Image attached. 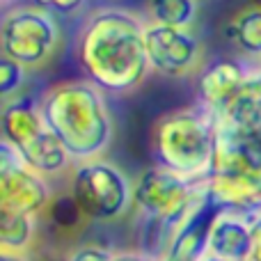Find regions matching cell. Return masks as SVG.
Masks as SVG:
<instances>
[{
	"mask_svg": "<svg viewBox=\"0 0 261 261\" xmlns=\"http://www.w3.org/2000/svg\"><path fill=\"white\" fill-rule=\"evenodd\" d=\"M250 225H252V257L254 261H261V211L250 213Z\"/></svg>",
	"mask_w": 261,
	"mask_h": 261,
	"instance_id": "obj_20",
	"label": "cell"
},
{
	"mask_svg": "<svg viewBox=\"0 0 261 261\" xmlns=\"http://www.w3.org/2000/svg\"><path fill=\"white\" fill-rule=\"evenodd\" d=\"M46 220L50 222V227L62 234H71L73 229L83 225L87 220V216L83 213L81 204L76 202V197L71 195V190H64V193H55L50 197L48 206L44 208Z\"/></svg>",
	"mask_w": 261,
	"mask_h": 261,
	"instance_id": "obj_16",
	"label": "cell"
},
{
	"mask_svg": "<svg viewBox=\"0 0 261 261\" xmlns=\"http://www.w3.org/2000/svg\"><path fill=\"white\" fill-rule=\"evenodd\" d=\"M76 62L106 94L135 92L151 73L147 18L122 7L92 9L76 37Z\"/></svg>",
	"mask_w": 261,
	"mask_h": 261,
	"instance_id": "obj_1",
	"label": "cell"
},
{
	"mask_svg": "<svg viewBox=\"0 0 261 261\" xmlns=\"http://www.w3.org/2000/svg\"><path fill=\"white\" fill-rule=\"evenodd\" d=\"M252 78L261 85V64H252Z\"/></svg>",
	"mask_w": 261,
	"mask_h": 261,
	"instance_id": "obj_24",
	"label": "cell"
},
{
	"mask_svg": "<svg viewBox=\"0 0 261 261\" xmlns=\"http://www.w3.org/2000/svg\"><path fill=\"white\" fill-rule=\"evenodd\" d=\"M204 184V181H202ZM222 208L208 199L206 190H204L202 199L197 206L190 211V216L179 225V229L172 236V243L167 248L165 257L170 261H202L208 254V234L216 216Z\"/></svg>",
	"mask_w": 261,
	"mask_h": 261,
	"instance_id": "obj_11",
	"label": "cell"
},
{
	"mask_svg": "<svg viewBox=\"0 0 261 261\" xmlns=\"http://www.w3.org/2000/svg\"><path fill=\"white\" fill-rule=\"evenodd\" d=\"M62 46L58 16L37 5H9L0 18V50L28 71L44 69Z\"/></svg>",
	"mask_w": 261,
	"mask_h": 261,
	"instance_id": "obj_5",
	"label": "cell"
},
{
	"mask_svg": "<svg viewBox=\"0 0 261 261\" xmlns=\"http://www.w3.org/2000/svg\"><path fill=\"white\" fill-rule=\"evenodd\" d=\"M204 195L202 181H188L161 165L144 170L133 181V206L147 218L176 231Z\"/></svg>",
	"mask_w": 261,
	"mask_h": 261,
	"instance_id": "obj_7",
	"label": "cell"
},
{
	"mask_svg": "<svg viewBox=\"0 0 261 261\" xmlns=\"http://www.w3.org/2000/svg\"><path fill=\"white\" fill-rule=\"evenodd\" d=\"M28 81V69L23 64L14 62L12 58H0V99L3 103L18 99L23 94V87Z\"/></svg>",
	"mask_w": 261,
	"mask_h": 261,
	"instance_id": "obj_17",
	"label": "cell"
},
{
	"mask_svg": "<svg viewBox=\"0 0 261 261\" xmlns=\"http://www.w3.org/2000/svg\"><path fill=\"white\" fill-rule=\"evenodd\" d=\"M69 190L87 220H117L133 206V181L103 158L76 163L69 172Z\"/></svg>",
	"mask_w": 261,
	"mask_h": 261,
	"instance_id": "obj_6",
	"label": "cell"
},
{
	"mask_svg": "<svg viewBox=\"0 0 261 261\" xmlns=\"http://www.w3.org/2000/svg\"><path fill=\"white\" fill-rule=\"evenodd\" d=\"M0 128H3V140L23 158V163L46 179L71 172L76 165L58 135L48 128L39 101L30 96L21 94L18 99L3 103Z\"/></svg>",
	"mask_w": 261,
	"mask_h": 261,
	"instance_id": "obj_4",
	"label": "cell"
},
{
	"mask_svg": "<svg viewBox=\"0 0 261 261\" xmlns=\"http://www.w3.org/2000/svg\"><path fill=\"white\" fill-rule=\"evenodd\" d=\"M199 14V0H147L144 18L153 25L193 28Z\"/></svg>",
	"mask_w": 261,
	"mask_h": 261,
	"instance_id": "obj_14",
	"label": "cell"
},
{
	"mask_svg": "<svg viewBox=\"0 0 261 261\" xmlns=\"http://www.w3.org/2000/svg\"><path fill=\"white\" fill-rule=\"evenodd\" d=\"M147 50L151 71L165 78H190L204 69V44L193 28L147 23Z\"/></svg>",
	"mask_w": 261,
	"mask_h": 261,
	"instance_id": "obj_9",
	"label": "cell"
},
{
	"mask_svg": "<svg viewBox=\"0 0 261 261\" xmlns=\"http://www.w3.org/2000/svg\"><path fill=\"white\" fill-rule=\"evenodd\" d=\"M113 261H151V259L140 252H119V254H115Z\"/></svg>",
	"mask_w": 261,
	"mask_h": 261,
	"instance_id": "obj_22",
	"label": "cell"
},
{
	"mask_svg": "<svg viewBox=\"0 0 261 261\" xmlns=\"http://www.w3.org/2000/svg\"><path fill=\"white\" fill-rule=\"evenodd\" d=\"M115 254L108 248L96 243H85L78 245L73 252H69V261H113Z\"/></svg>",
	"mask_w": 261,
	"mask_h": 261,
	"instance_id": "obj_19",
	"label": "cell"
},
{
	"mask_svg": "<svg viewBox=\"0 0 261 261\" xmlns=\"http://www.w3.org/2000/svg\"><path fill=\"white\" fill-rule=\"evenodd\" d=\"M208 254L225 261H248L252 257V225L248 213H218L208 234Z\"/></svg>",
	"mask_w": 261,
	"mask_h": 261,
	"instance_id": "obj_12",
	"label": "cell"
},
{
	"mask_svg": "<svg viewBox=\"0 0 261 261\" xmlns=\"http://www.w3.org/2000/svg\"><path fill=\"white\" fill-rule=\"evenodd\" d=\"M0 261H30V257L18 252H0Z\"/></svg>",
	"mask_w": 261,
	"mask_h": 261,
	"instance_id": "obj_23",
	"label": "cell"
},
{
	"mask_svg": "<svg viewBox=\"0 0 261 261\" xmlns=\"http://www.w3.org/2000/svg\"><path fill=\"white\" fill-rule=\"evenodd\" d=\"M30 3L50 12L53 16H76L87 0H30Z\"/></svg>",
	"mask_w": 261,
	"mask_h": 261,
	"instance_id": "obj_18",
	"label": "cell"
},
{
	"mask_svg": "<svg viewBox=\"0 0 261 261\" xmlns=\"http://www.w3.org/2000/svg\"><path fill=\"white\" fill-rule=\"evenodd\" d=\"M248 261H254V259H248Z\"/></svg>",
	"mask_w": 261,
	"mask_h": 261,
	"instance_id": "obj_27",
	"label": "cell"
},
{
	"mask_svg": "<svg viewBox=\"0 0 261 261\" xmlns=\"http://www.w3.org/2000/svg\"><path fill=\"white\" fill-rule=\"evenodd\" d=\"M53 190L48 179L35 172L23 158L0 142V213H18V216L39 218L48 206Z\"/></svg>",
	"mask_w": 261,
	"mask_h": 261,
	"instance_id": "obj_8",
	"label": "cell"
},
{
	"mask_svg": "<svg viewBox=\"0 0 261 261\" xmlns=\"http://www.w3.org/2000/svg\"><path fill=\"white\" fill-rule=\"evenodd\" d=\"M252 76V64H245L234 58H218L204 64L197 78L199 106L218 115L245 90Z\"/></svg>",
	"mask_w": 261,
	"mask_h": 261,
	"instance_id": "obj_10",
	"label": "cell"
},
{
	"mask_svg": "<svg viewBox=\"0 0 261 261\" xmlns=\"http://www.w3.org/2000/svg\"><path fill=\"white\" fill-rule=\"evenodd\" d=\"M202 261H225V259H218V257H213V254H206Z\"/></svg>",
	"mask_w": 261,
	"mask_h": 261,
	"instance_id": "obj_25",
	"label": "cell"
},
{
	"mask_svg": "<svg viewBox=\"0 0 261 261\" xmlns=\"http://www.w3.org/2000/svg\"><path fill=\"white\" fill-rule=\"evenodd\" d=\"M30 261H69V254H62V252H55V250H37V252H30L28 254Z\"/></svg>",
	"mask_w": 261,
	"mask_h": 261,
	"instance_id": "obj_21",
	"label": "cell"
},
{
	"mask_svg": "<svg viewBox=\"0 0 261 261\" xmlns=\"http://www.w3.org/2000/svg\"><path fill=\"white\" fill-rule=\"evenodd\" d=\"M35 220L32 216L18 213H0V245L3 252L30 254V245L35 241Z\"/></svg>",
	"mask_w": 261,
	"mask_h": 261,
	"instance_id": "obj_15",
	"label": "cell"
},
{
	"mask_svg": "<svg viewBox=\"0 0 261 261\" xmlns=\"http://www.w3.org/2000/svg\"><path fill=\"white\" fill-rule=\"evenodd\" d=\"M156 165L188 181H204L216 156V117L202 106H188L165 113L151 130Z\"/></svg>",
	"mask_w": 261,
	"mask_h": 261,
	"instance_id": "obj_3",
	"label": "cell"
},
{
	"mask_svg": "<svg viewBox=\"0 0 261 261\" xmlns=\"http://www.w3.org/2000/svg\"><path fill=\"white\" fill-rule=\"evenodd\" d=\"M48 128L76 163L106 153L115 138V122L106 92L87 78L53 83L39 96Z\"/></svg>",
	"mask_w": 261,
	"mask_h": 261,
	"instance_id": "obj_2",
	"label": "cell"
},
{
	"mask_svg": "<svg viewBox=\"0 0 261 261\" xmlns=\"http://www.w3.org/2000/svg\"><path fill=\"white\" fill-rule=\"evenodd\" d=\"M12 5V0H3V7H9Z\"/></svg>",
	"mask_w": 261,
	"mask_h": 261,
	"instance_id": "obj_26",
	"label": "cell"
},
{
	"mask_svg": "<svg viewBox=\"0 0 261 261\" xmlns=\"http://www.w3.org/2000/svg\"><path fill=\"white\" fill-rule=\"evenodd\" d=\"M225 35L236 53L252 64H261V5L236 12L225 25Z\"/></svg>",
	"mask_w": 261,
	"mask_h": 261,
	"instance_id": "obj_13",
	"label": "cell"
}]
</instances>
